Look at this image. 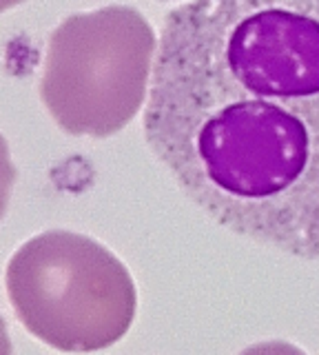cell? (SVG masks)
<instances>
[{"mask_svg": "<svg viewBox=\"0 0 319 355\" xmlns=\"http://www.w3.org/2000/svg\"><path fill=\"white\" fill-rule=\"evenodd\" d=\"M156 49V31L134 7L64 18L47 42L42 103L71 136H116L149 98Z\"/></svg>", "mask_w": 319, "mask_h": 355, "instance_id": "3957f363", "label": "cell"}, {"mask_svg": "<svg viewBox=\"0 0 319 355\" xmlns=\"http://www.w3.org/2000/svg\"><path fill=\"white\" fill-rule=\"evenodd\" d=\"M239 355H308L306 351H302L300 347H295L291 342H282V340H275V342H259V344H253L246 351H241Z\"/></svg>", "mask_w": 319, "mask_h": 355, "instance_id": "5b68a950", "label": "cell"}, {"mask_svg": "<svg viewBox=\"0 0 319 355\" xmlns=\"http://www.w3.org/2000/svg\"><path fill=\"white\" fill-rule=\"evenodd\" d=\"M18 171L12 162V153H9V144L0 133V220L5 218L9 198H12V189L16 184Z\"/></svg>", "mask_w": 319, "mask_h": 355, "instance_id": "277c9868", "label": "cell"}, {"mask_svg": "<svg viewBox=\"0 0 319 355\" xmlns=\"http://www.w3.org/2000/svg\"><path fill=\"white\" fill-rule=\"evenodd\" d=\"M0 355H14V347H12V338H9L7 331V322L0 315Z\"/></svg>", "mask_w": 319, "mask_h": 355, "instance_id": "8992f818", "label": "cell"}, {"mask_svg": "<svg viewBox=\"0 0 319 355\" xmlns=\"http://www.w3.org/2000/svg\"><path fill=\"white\" fill-rule=\"evenodd\" d=\"M5 284L23 327L62 353L113 347L136 318L129 269L100 242L73 231L27 240L9 260Z\"/></svg>", "mask_w": 319, "mask_h": 355, "instance_id": "7a4b0ae2", "label": "cell"}, {"mask_svg": "<svg viewBox=\"0 0 319 355\" xmlns=\"http://www.w3.org/2000/svg\"><path fill=\"white\" fill-rule=\"evenodd\" d=\"M20 3H25V0H0V14H5V11H9V9H14Z\"/></svg>", "mask_w": 319, "mask_h": 355, "instance_id": "52a82bcc", "label": "cell"}, {"mask_svg": "<svg viewBox=\"0 0 319 355\" xmlns=\"http://www.w3.org/2000/svg\"><path fill=\"white\" fill-rule=\"evenodd\" d=\"M145 138L219 225L319 260V0L169 11Z\"/></svg>", "mask_w": 319, "mask_h": 355, "instance_id": "6da1fadb", "label": "cell"}]
</instances>
